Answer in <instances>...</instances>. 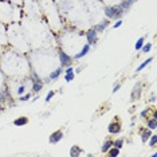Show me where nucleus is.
I'll return each mask as SVG.
<instances>
[{
    "label": "nucleus",
    "mask_w": 157,
    "mask_h": 157,
    "mask_svg": "<svg viewBox=\"0 0 157 157\" xmlns=\"http://www.w3.org/2000/svg\"><path fill=\"white\" fill-rule=\"evenodd\" d=\"M125 15V11L122 8H119V6L117 7H106L105 8V16L107 19H121Z\"/></svg>",
    "instance_id": "1"
},
{
    "label": "nucleus",
    "mask_w": 157,
    "mask_h": 157,
    "mask_svg": "<svg viewBox=\"0 0 157 157\" xmlns=\"http://www.w3.org/2000/svg\"><path fill=\"white\" fill-rule=\"evenodd\" d=\"M86 39H87V43L90 44V46L95 44V43L98 42V32L95 31L94 28L89 30V31L86 32Z\"/></svg>",
    "instance_id": "2"
},
{
    "label": "nucleus",
    "mask_w": 157,
    "mask_h": 157,
    "mask_svg": "<svg viewBox=\"0 0 157 157\" xmlns=\"http://www.w3.org/2000/svg\"><path fill=\"white\" fill-rule=\"evenodd\" d=\"M59 60H60L62 67L70 66V63H71V57H70L67 53H65V51H59Z\"/></svg>",
    "instance_id": "3"
},
{
    "label": "nucleus",
    "mask_w": 157,
    "mask_h": 157,
    "mask_svg": "<svg viewBox=\"0 0 157 157\" xmlns=\"http://www.w3.org/2000/svg\"><path fill=\"white\" fill-rule=\"evenodd\" d=\"M62 138H63V132H62V130H55L54 133H51V134H50L48 141H50L51 144H58Z\"/></svg>",
    "instance_id": "4"
},
{
    "label": "nucleus",
    "mask_w": 157,
    "mask_h": 157,
    "mask_svg": "<svg viewBox=\"0 0 157 157\" xmlns=\"http://www.w3.org/2000/svg\"><path fill=\"white\" fill-rule=\"evenodd\" d=\"M107 27H109V19H104V20H101L98 24H95L93 28H94L95 31L99 34V32H104L105 30L107 28Z\"/></svg>",
    "instance_id": "5"
},
{
    "label": "nucleus",
    "mask_w": 157,
    "mask_h": 157,
    "mask_svg": "<svg viewBox=\"0 0 157 157\" xmlns=\"http://www.w3.org/2000/svg\"><path fill=\"white\" fill-rule=\"evenodd\" d=\"M74 78H75V71H74V69H72L71 66H67L66 70H65V81L71 82V81H74Z\"/></svg>",
    "instance_id": "6"
},
{
    "label": "nucleus",
    "mask_w": 157,
    "mask_h": 157,
    "mask_svg": "<svg viewBox=\"0 0 157 157\" xmlns=\"http://www.w3.org/2000/svg\"><path fill=\"white\" fill-rule=\"evenodd\" d=\"M107 132L110 134H117V133L121 132V124L119 122H110L107 126Z\"/></svg>",
    "instance_id": "7"
},
{
    "label": "nucleus",
    "mask_w": 157,
    "mask_h": 157,
    "mask_svg": "<svg viewBox=\"0 0 157 157\" xmlns=\"http://www.w3.org/2000/svg\"><path fill=\"white\" fill-rule=\"evenodd\" d=\"M90 44L89 43H86V44H83V47H82V50L79 51V53H77L75 55H74V59H81V58H83L85 55H87V53L90 51Z\"/></svg>",
    "instance_id": "8"
},
{
    "label": "nucleus",
    "mask_w": 157,
    "mask_h": 157,
    "mask_svg": "<svg viewBox=\"0 0 157 157\" xmlns=\"http://www.w3.org/2000/svg\"><path fill=\"white\" fill-rule=\"evenodd\" d=\"M134 1L136 0H122L121 4H119V8H122V10L126 12V11H129L130 8H132V6L134 4Z\"/></svg>",
    "instance_id": "9"
},
{
    "label": "nucleus",
    "mask_w": 157,
    "mask_h": 157,
    "mask_svg": "<svg viewBox=\"0 0 157 157\" xmlns=\"http://www.w3.org/2000/svg\"><path fill=\"white\" fill-rule=\"evenodd\" d=\"M82 148H79L78 145H74V146H71V149H70V156L71 157H78L82 154Z\"/></svg>",
    "instance_id": "10"
},
{
    "label": "nucleus",
    "mask_w": 157,
    "mask_h": 157,
    "mask_svg": "<svg viewBox=\"0 0 157 157\" xmlns=\"http://www.w3.org/2000/svg\"><path fill=\"white\" fill-rule=\"evenodd\" d=\"M62 71H63L62 67H58V69H55L50 74V75H48V79H50V81H55V79H58L60 77V74H62Z\"/></svg>",
    "instance_id": "11"
},
{
    "label": "nucleus",
    "mask_w": 157,
    "mask_h": 157,
    "mask_svg": "<svg viewBox=\"0 0 157 157\" xmlns=\"http://www.w3.org/2000/svg\"><path fill=\"white\" fill-rule=\"evenodd\" d=\"M141 95V83H137L133 89V93H132V101H134L136 98H138Z\"/></svg>",
    "instance_id": "12"
},
{
    "label": "nucleus",
    "mask_w": 157,
    "mask_h": 157,
    "mask_svg": "<svg viewBox=\"0 0 157 157\" xmlns=\"http://www.w3.org/2000/svg\"><path fill=\"white\" fill-rule=\"evenodd\" d=\"M28 124V118L27 117H19V118H16L13 121V125L15 126H24Z\"/></svg>",
    "instance_id": "13"
},
{
    "label": "nucleus",
    "mask_w": 157,
    "mask_h": 157,
    "mask_svg": "<svg viewBox=\"0 0 157 157\" xmlns=\"http://www.w3.org/2000/svg\"><path fill=\"white\" fill-rule=\"evenodd\" d=\"M153 59H154L153 57H149V58H148L146 60H144V62H142L141 65H140V66L137 67V70H136V72H140V71H142V70H144L145 67H146L148 65H149V63H151V62H152V60H153Z\"/></svg>",
    "instance_id": "14"
},
{
    "label": "nucleus",
    "mask_w": 157,
    "mask_h": 157,
    "mask_svg": "<svg viewBox=\"0 0 157 157\" xmlns=\"http://www.w3.org/2000/svg\"><path fill=\"white\" fill-rule=\"evenodd\" d=\"M112 146H113V141H112V140H106V141L102 144V148H101V151H102V153H106V152L109 151Z\"/></svg>",
    "instance_id": "15"
},
{
    "label": "nucleus",
    "mask_w": 157,
    "mask_h": 157,
    "mask_svg": "<svg viewBox=\"0 0 157 157\" xmlns=\"http://www.w3.org/2000/svg\"><path fill=\"white\" fill-rule=\"evenodd\" d=\"M146 126H148V129L154 130V129L157 128V118H156V117H153V118H151V119H148Z\"/></svg>",
    "instance_id": "16"
},
{
    "label": "nucleus",
    "mask_w": 157,
    "mask_h": 157,
    "mask_svg": "<svg viewBox=\"0 0 157 157\" xmlns=\"http://www.w3.org/2000/svg\"><path fill=\"white\" fill-rule=\"evenodd\" d=\"M151 134H152V133H151V129H148V128H146L144 132L141 133V141H142V142H146L148 140H149V137H151Z\"/></svg>",
    "instance_id": "17"
},
{
    "label": "nucleus",
    "mask_w": 157,
    "mask_h": 157,
    "mask_svg": "<svg viewBox=\"0 0 157 157\" xmlns=\"http://www.w3.org/2000/svg\"><path fill=\"white\" fill-rule=\"evenodd\" d=\"M119 151H121V149H118V148H116V146H112L109 151L106 152V153L109 154L110 157H117L119 154Z\"/></svg>",
    "instance_id": "18"
},
{
    "label": "nucleus",
    "mask_w": 157,
    "mask_h": 157,
    "mask_svg": "<svg viewBox=\"0 0 157 157\" xmlns=\"http://www.w3.org/2000/svg\"><path fill=\"white\" fill-rule=\"evenodd\" d=\"M144 43H145V36H141V38L138 39V40L136 42V44H134L136 51H137V50H141V47L144 46Z\"/></svg>",
    "instance_id": "19"
},
{
    "label": "nucleus",
    "mask_w": 157,
    "mask_h": 157,
    "mask_svg": "<svg viewBox=\"0 0 157 157\" xmlns=\"http://www.w3.org/2000/svg\"><path fill=\"white\" fill-rule=\"evenodd\" d=\"M124 138H117L116 141H113V146H116V148H118V149H122V146H124Z\"/></svg>",
    "instance_id": "20"
},
{
    "label": "nucleus",
    "mask_w": 157,
    "mask_h": 157,
    "mask_svg": "<svg viewBox=\"0 0 157 157\" xmlns=\"http://www.w3.org/2000/svg\"><path fill=\"white\" fill-rule=\"evenodd\" d=\"M31 97H32L31 93H24L23 95H20V97H19V101H20V102H27V101L31 99Z\"/></svg>",
    "instance_id": "21"
},
{
    "label": "nucleus",
    "mask_w": 157,
    "mask_h": 157,
    "mask_svg": "<svg viewBox=\"0 0 157 157\" xmlns=\"http://www.w3.org/2000/svg\"><path fill=\"white\" fill-rule=\"evenodd\" d=\"M26 90H27V87H26L24 83H22V85L18 87V90H16V94H18V97H20V95H23L26 93Z\"/></svg>",
    "instance_id": "22"
},
{
    "label": "nucleus",
    "mask_w": 157,
    "mask_h": 157,
    "mask_svg": "<svg viewBox=\"0 0 157 157\" xmlns=\"http://www.w3.org/2000/svg\"><path fill=\"white\" fill-rule=\"evenodd\" d=\"M156 144H157V134H151V137H149V146L153 148Z\"/></svg>",
    "instance_id": "23"
},
{
    "label": "nucleus",
    "mask_w": 157,
    "mask_h": 157,
    "mask_svg": "<svg viewBox=\"0 0 157 157\" xmlns=\"http://www.w3.org/2000/svg\"><path fill=\"white\" fill-rule=\"evenodd\" d=\"M151 48H152V43H144V46L141 47V50H142V53H149Z\"/></svg>",
    "instance_id": "24"
},
{
    "label": "nucleus",
    "mask_w": 157,
    "mask_h": 157,
    "mask_svg": "<svg viewBox=\"0 0 157 157\" xmlns=\"http://www.w3.org/2000/svg\"><path fill=\"white\" fill-rule=\"evenodd\" d=\"M54 95H55V91H54V90L48 91V93H47V95H46V98H44V101H46V102H50V101H51V98H53Z\"/></svg>",
    "instance_id": "25"
},
{
    "label": "nucleus",
    "mask_w": 157,
    "mask_h": 157,
    "mask_svg": "<svg viewBox=\"0 0 157 157\" xmlns=\"http://www.w3.org/2000/svg\"><path fill=\"white\" fill-rule=\"evenodd\" d=\"M122 26V19H118L117 22H114V24H113V28L116 30V28H118V27H121Z\"/></svg>",
    "instance_id": "26"
},
{
    "label": "nucleus",
    "mask_w": 157,
    "mask_h": 157,
    "mask_svg": "<svg viewBox=\"0 0 157 157\" xmlns=\"http://www.w3.org/2000/svg\"><path fill=\"white\" fill-rule=\"evenodd\" d=\"M119 89H121V83H117V85L113 87V94H116V93L119 90Z\"/></svg>",
    "instance_id": "27"
},
{
    "label": "nucleus",
    "mask_w": 157,
    "mask_h": 157,
    "mask_svg": "<svg viewBox=\"0 0 157 157\" xmlns=\"http://www.w3.org/2000/svg\"><path fill=\"white\" fill-rule=\"evenodd\" d=\"M83 69H85V66H79V67H77V69H74V71H75V74H78V72H81Z\"/></svg>",
    "instance_id": "28"
},
{
    "label": "nucleus",
    "mask_w": 157,
    "mask_h": 157,
    "mask_svg": "<svg viewBox=\"0 0 157 157\" xmlns=\"http://www.w3.org/2000/svg\"><path fill=\"white\" fill-rule=\"evenodd\" d=\"M146 114H148V109H145V110H142V112H141L140 117H142V118H144V117H146Z\"/></svg>",
    "instance_id": "29"
},
{
    "label": "nucleus",
    "mask_w": 157,
    "mask_h": 157,
    "mask_svg": "<svg viewBox=\"0 0 157 157\" xmlns=\"http://www.w3.org/2000/svg\"><path fill=\"white\" fill-rule=\"evenodd\" d=\"M154 101H156V95H152V97H151V102H154Z\"/></svg>",
    "instance_id": "30"
}]
</instances>
